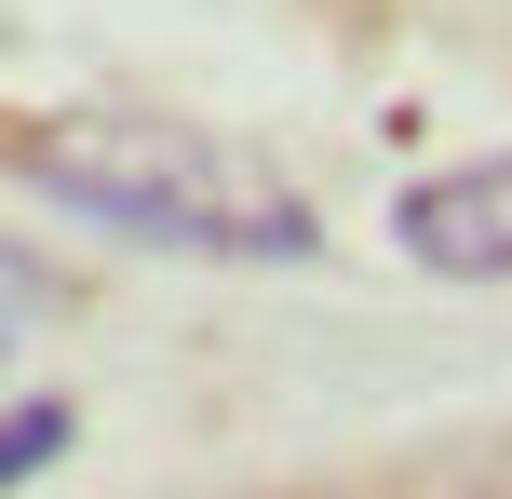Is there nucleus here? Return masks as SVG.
<instances>
[{
  "label": "nucleus",
  "mask_w": 512,
  "mask_h": 499,
  "mask_svg": "<svg viewBox=\"0 0 512 499\" xmlns=\"http://www.w3.org/2000/svg\"><path fill=\"white\" fill-rule=\"evenodd\" d=\"M14 176L95 230L176 243V257H310V203L189 122H41L14 135Z\"/></svg>",
  "instance_id": "1"
},
{
  "label": "nucleus",
  "mask_w": 512,
  "mask_h": 499,
  "mask_svg": "<svg viewBox=\"0 0 512 499\" xmlns=\"http://www.w3.org/2000/svg\"><path fill=\"white\" fill-rule=\"evenodd\" d=\"M405 257L418 270H459V284H499L512 270V149L486 162H459V176H432V189H405Z\"/></svg>",
  "instance_id": "2"
},
{
  "label": "nucleus",
  "mask_w": 512,
  "mask_h": 499,
  "mask_svg": "<svg viewBox=\"0 0 512 499\" xmlns=\"http://www.w3.org/2000/svg\"><path fill=\"white\" fill-rule=\"evenodd\" d=\"M54 446H68V405H27V419H0V486H27Z\"/></svg>",
  "instance_id": "3"
}]
</instances>
